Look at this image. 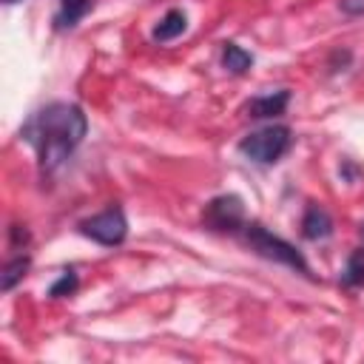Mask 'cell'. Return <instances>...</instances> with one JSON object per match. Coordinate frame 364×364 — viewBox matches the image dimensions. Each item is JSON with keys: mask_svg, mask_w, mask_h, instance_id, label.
Masks as SVG:
<instances>
[{"mask_svg": "<svg viewBox=\"0 0 364 364\" xmlns=\"http://www.w3.org/2000/svg\"><path fill=\"white\" fill-rule=\"evenodd\" d=\"M85 134L88 117L74 102H48L34 111L20 128V139L34 148L43 173L57 171L85 139Z\"/></svg>", "mask_w": 364, "mask_h": 364, "instance_id": "6da1fadb", "label": "cell"}, {"mask_svg": "<svg viewBox=\"0 0 364 364\" xmlns=\"http://www.w3.org/2000/svg\"><path fill=\"white\" fill-rule=\"evenodd\" d=\"M242 233H245L247 247H250L256 256H262V259H267V262H276V264H284V267H290V270H296V273L313 276L307 259L301 256V250H296V245H290L287 239L270 233L262 222H245Z\"/></svg>", "mask_w": 364, "mask_h": 364, "instance_id": "7a4b0ae2", "label": "cell"}, {"mask_svg": "<svg viewBox=\"0 0 364 364\" xmlns=\"http://www.w3.org/2000/svg\"><path fill=\"white\" fill-rule=\"evenodd\" d=\"M290 145H293V131L287 125H264L242 136L239 151L259 165H273L290 151Z\"/></svg>", "mask_w": 364, "mask_h": 364, "instance_id": "3957f363", "label": "cell"}, {"mask_svg": "<svg viewBox=\"0 0 364 364\" xmlns=\"http://www.w3.org/2000/svg\"><path fill=\"white\" fill-rule=\"evenodd\" d=\"M77 228L85 239H91L97 245H105V247H117L128 236V219H125V210L119 205H108L105 210L82 219Z\"/></svg>", "mask_w": 364, "mask_h": 364, "instance_id": "277c9868", "label": "cell"}, {"mask_svg": "<svg viewBox=\"0 0 364 364\" xmlns=\"http://www.w3.org/2000/svg\"><path fill=\"white\" fill-rule=\"evenodd\" d=\"M202 225L213 233H239L245 228V202L236 193L213 196L202 210Z\"/></svg>", "mask_w": 364, "mask_h": 364, "instance_id": "5b68a950", "label": "cell"}, {"mask_svg": "<svg viewBox=\"0 0 364 364\" xmlns=\"http://www.w3.org/2000/svg\"><path fill=\"white\" fill-rule=\"evenodd\" d=\"M333 233V216L327 213V208L310 202L304 208V216H301V236L307 242H321Z\"/></svg>", "mask_w": 364, "mask_h": 364, "instance_id": "8992f818", "label": "cell"}, {"mask_svg": "<svg viewBox=\"0 0 364 364\" xmlns=\"http://www.w3.org/2000/svg\"><path fill=\"white\" fill-rule=\"evenodd\" d=\"M287 102H290V91H273V94L253 97V100L245 105V111H247V117H253V119H267V117H282L284 108H287Z\"/></svg>", "mask_w": 364, "mask_h": 364, "instance_id": "52a82bcc", "label": "cell"}, {"mask_svg": "<svg viewBox=\"0 0 364 364\" xmlns=\"http://www.w3.org/2000/svg\"><path fill=\"white\" fill-rule=\"evenodd\" d=\"M185 28H188L185 11H182V9H171V11H165V17L154 26L151 37H154V43H171V40H176L179 34H185Z\"/></svg>", "mask_w": 364, "mask_h": 364, "instance_id": "ba28073f", "label": "cell"}, {"mask_svg": "<svg viewBox=\"0 0 364 364\" xmlns=\"http://www.w3.org/2000/svg\"><path fill=\"white\" fill-rule=\"evenodd\" d=\"M338 282H341L347 290L364 287V247H355V250L347 256V262H344V267H341V273H338Z\"/></svg>", "mask_w": 364, "mask_h": 364, "instance_id": "9c48e42d", "label": "cell"}, {"mask_svg": "<svg viewBox=\"0 0 364 364\" xmlns=\"http://www.w3.org/2000/svg\"><path fill=\"white\" fill-rule=\"evenodd\" d=\"M88 9H91V0H60V11L54 17V26L60 31H68L88 14Z\"/></svg>", "mask_w": 364, "mask_h": 364, "instance_id": "30bf717a", "label": "cell"}, {"mask_svg": "<svg viewBox=\"0 0 364 364\" xmlns=\"http://www.w3.org/2000/svg\"><path fill=\"white\" fill-rule=\"evenodd\" d=\"M222 65H225V71H230V74H245L250 65H253V57H250V51H245L242 46H236V43H225L222 46Z\"/></svg>", "mask_w": 364, "mask_h": 364, "instance_id": "8fae6325", "label": "cell"}, {"mask_svg": "<svg viewBox=\"0 0 364 364\" xmlns=\"http://www.w3.org/2000/svg\"><path fill=\"white\" fill-rule=\"evenodd\" d=\"M28 264H31V259H28V253H23V250H20L14 259H9L6 267H3V273H0V287L9 293V290L28 273Z\"/></svg>", "mask_w": 364, "mask_h": 364, "instance_id": "7c38bea8", "label": "cell"}, {"mask_svg": "<svg viewBox=\"0 0 364 364\" xmlns=\"http://www.w3.org/2000/svg\"><path fill=\"white\" fill-rule=\"evenodd\" d=\"M77 284H80V276H77V270H74V267H68V270H63V276L48 287V296H51V299L71 296V293L77 290Z\"/></svg>", "mask_w": 364, "mask_h": 364, "instance_id": "4fadbf2b", "label": "cell"}, {"mask_svg": "<svg viewBox=\"0 0 364 364\" xmlns=\"http://www.w3.org/2000/svg\"><path fill=\"white\" fill-rule=\"evenodd\" d=\"M9 233H11V247L14 250H26V245H28V230H26V225H11L9 228Z\"/></svg>", "mask_w": 364, "mask_h": 364, "instance_id": "5bb4252c", "label": "cell"}, {"mask_svg": "<svg viewBox=\"0 0 364 364\" xmlns=\"http://www.w3.org/2000/svg\"><path fill=\"white\" fill-rule=\"evenodd\" d=\"M341 9L347 14H364V0H341Z\"/></svg>", "mask_w": 364, "mask_h": 364, "instance_id": "9a60e30c", "label": "cell"}, {"mask_svg": "<svg viewBox=\"0 0 364 364\" xmlns=\"http://www.w3.org/2000/svg\"><path fill=\"white\" fill-rule=\"evenodd\" d=\"M3 3H9V6H11V3H20V0H3Z\"/></svg>", "mask_w": 364, "mask_h": 364, "instance_id": "2e32d148", "label": "cell"}, {"mask_svg": "<svg viewBox=\"0 0 364 364\" xmlns=\"http://www.w3.org/2000/svg\"><path fill=\"white\" fill-rule=\"evenodd\" d=\"M361 236H364V225H361Z\"/></svg>", "mask_w": 364, "mask_h": 364, "instance_id": "e0dca14e", "label": "cell"}]
</instances>
